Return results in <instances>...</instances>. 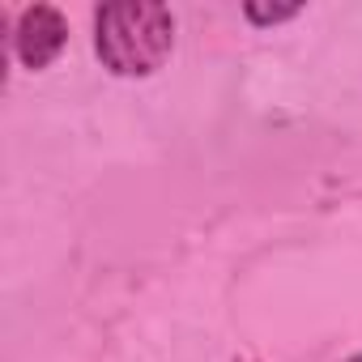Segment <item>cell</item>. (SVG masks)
<instances>
[{"mask_svg": "<svg viewBox=\"0 0 362 362\" xmlns=\"http://www.w3.org/2000/svg\"><path fill=\"white\" fill-rule=\"evenodd\" d=\"M175 9L158 0H128V5L94 9V56L119 81H141L166 69L175 52Z\"/></svg>", "mask_w": 362, "mask_h": 362, "instance_id": "obj_1", "label": "cell"}, {"mask_svg": "<svg viewBox=\"0 0 362 362\" xmlns=\"http://www.w3.org/2000/svg\"><path fill=\"white\" fill-rule=\"evenodd\" d=\"M13 56L22 69L43 73L60 60V52L69 47V18L56 5H26L13 18Z\"/></svg>", "mask_w": 362, "mask_h": 362, "instance_id": "obj_2", "label": "cell"}, {"mask_svg": "<svg viewBox=\"0 0 362 362\" xmlns=\"http://www.w3.org/2000/svg\"><path fill=\"white\" fill-rule=\"evenodd\" d=\"M298 13H303V5H260V0H247V5H243V18H247V26H256V30L286 26V22H294Z\"/></svg>", "mask_w": 362, "mask_h": 362, "instance_id": "obj_3", "label": "cell"}, {"mask_svg": "<svg viewBox=\"0 0 362 362\" xmlns=\"http://www.w3.org/2000/svg\"><path fill=\"white\" fill-rule=\"evenodd\" d=\"M345 362H362V354H354V358H345Z\"/></svg>", "mask_w": 362, "mask_h": 362, "instance_id": "obj_4", "label": "cell"}]
</instances>
